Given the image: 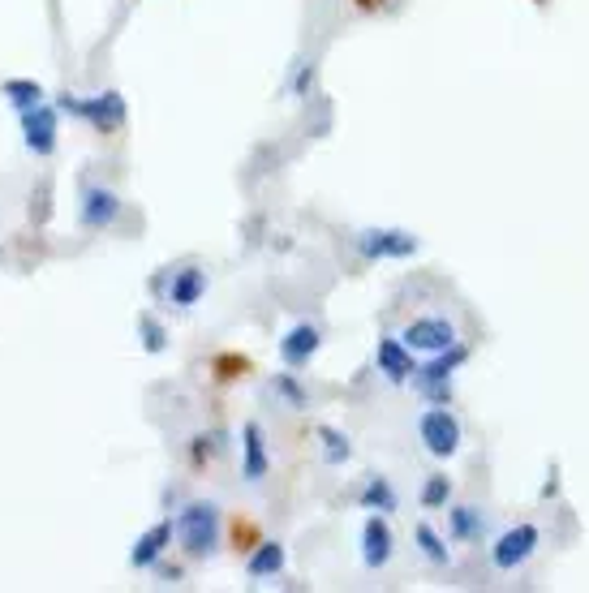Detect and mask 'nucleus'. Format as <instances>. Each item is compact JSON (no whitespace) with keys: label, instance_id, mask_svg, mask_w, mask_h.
<instances>
[{"label":"nucleus","instance_id":"obj_27","mask_svg":"<svg viewBox=\"0 0 589 593\" xmlns=\"http://www.w3.org/2000/svg\"><path fill=\"white\" fill-rule=\"evenodd\" d=\"M215 435H194V447H190V456H194V465H203V460H211L215 456Z\"/></svg>","mask_w":589,"mask_h":593},{"label":"nucleus","instance_id":"obj_2","mask_svg":"<svg viewBox=\"0 0 589 593\" xmlns=\"http://www.w3.org/2000/svg\"><path fill=\"white\" fill-rule=\"evenodd\" d=\"M172 533L185 546V555H194V559L211 555L215 538H220V508L215 503H190V508H181V516L172 520Z\"/></svg>","mask_w":589,"mask_h":593},{"label":"nucleus","instance_id":"obj_12","mask_svg":"<svg viewBox=\"0 0 589 593\" xmlns=\"http://www.w3.org/2000/svg\"><path fill=\"white\" fill-rule=\"evenodd\" d=\"M267 469H271V456H267L263 426L246 422L241 426V477H246V482H263Z\"/></svg>","mask_w":589,"mask_h":593},{"label":"nucleus","instance_id":"obj_11","mask_svg":"<svg viewBox=\"0 0 589 593\" xmlns=\"http://www.w3.org/2000/svg\"><path fill=\"white\" fill-rule=\"evenodd\" d=\"M319 344H323V331L314 327V323H297L284 331V340H280V361L289 370H301V366H310V357L319 353Z\"/></svg>","mask_w":589,"mask_h":593},{"label":"nucleus","instance_id":"obj_16","mask_svg":"<svg viewBox=\"0 0 589 593\" xmlns=\"http://www.w3.org/2000/svg\"><path fill=\"white\" fill-rule=\"evenodd\" d=\"M246 572L250 581H267V576H280L284 572V546L280 542H258L250 559H246Z\"/></svg>","mask_w":589,"mask_h":593},{"label":"nucleus","instance_id":"obj_5","mask_svg":"<svg viewBox=\"0 0 589 593\" xmlns=\"http://www.w3.org/2000/svg\"><path fill=\"white\" fill-rule=\"evenodd\" d=\"M357 250L370 263H379V258H409L418 254V237L405 233V228H366V233H357Z\"/></svg>","mask_w":589,"mask_h":593},{"label":"nucleus","instance_id":"obj_23","mask_svg":"<svg viewBox=\"0 0 589 593\" xmlns=\"http://www.w3.org/2000/svg\"><path fill=\"white\" fill-rule=\"evenodd\" d=\"M276 396H280L284 404H289V409H306V404H310L306 387H301V383H297V374H289V370L276 374Z\"/></svg>","mask_w":589,"mask_h":593},{"label":"nucleus","instance_id":"obj_24","mask_svg":"<svg viewBox=\"0 0 589 593\" xmlns=\"http://www.w3.org/2000/svg\"><path fill=\"white\" fill-rule=\"evenodd\" d=\"M452 499V482L443 473L435 477H426V486H422V508H443V503Z\"/></svg>","mask_w":589,"mask_h":593},{"label":"nucleus","instance_id":"obj_26","mask_svg":"<svg viewBox=\"0 0 589 593\" xmlns=\"http://www.w3.org/2000/svg\"><path fill=\"white\" fill-rule=\"evenodd\" d=\"M233 542H237V551H254L258 546V533L250 520H233Z\"/></svg>","mask_w":589,"mask_h":593},{"label":"nucleus","instance_id":"obj_19","mask_svg":"<svg viewBox=\"0 0 589 593\" xmlns=\"http://www.w3.org/2000/svg\"><path fill=\"white\" fill-rule=\"evenodd\" d=\"M0 95L9 99L18 112H26V108H35V104H43V86L39 82H31V78H9L5 86H0Z\"/></svg>","mask_w":589,"mask_h":593},{"label":"nucleus","instance_id":"obj_25","mask_svg":"<svg viewBox=\"0 0 589 593\" xmlns=\"http://www.w3.org/2000/svg\"><path fill=\"white\" fill-rule=\"evenodd\" d=\"M215 379H220V383H233V379H241V374H246L250 370V361L246 357H215Z\"/></svg>","mask_w":589,"mask_h":593},{"label":"nucleus","instance_id":"obj_10","mask_svg":"<svg viewBox=\"0 0 589 593\" xmlns=\"http://www.w3.org/2000/svg\"><path fill=\"white\" fill-rule=\"evenodd\" d=\"M392 551H396V538H392V525L375 512L362 525V563L370 572H379V568H387L392 563Z\"/></svg>","mask_w":589,"mask_h":593},{"label":"nucleus","instance_id":"obj_3","mask_svg":"<svg viewBox=\"0 0 589 593\" xmlns=\"http://www.w3.org/2000/svg\"><path fill=\"white\" fill-rule=\"evenodd\" d=\"M418 439L426 443V452L439 456V460L456 456V452H461V443H465L461 422H456V417L443 409V404H430V409L418 417Z\"/></svg>","mask_w":589,"mask_h":593},{"label":"nucleus","instance_id":"obj_18","mask_svg":"<svg viewBox=\"0 0 589 593\" xmlns=\"http://www.w3.org/2000/svg\"><path fill=\"white\" fill-rule=\"evenodd\" d=\"M448 525H452V538L456 542H478L482 538V512L469 508V503H461V508L448 512Z\"/></svg>","mask_w":589,"mask_h":593},{"label":"nucleus","instance_id":"obj_28","mask_svg":"<svg viewBox=\"0 0 589 593\" xmlns=\"http://www.w3.org/2000/svg\"><path fill=\"white\" fill-rule=\"evenodd\" d=\"M310 82H314V65H301L297 69V82H293V95H306Z\"/></svg>","mask_w":589,"mask_h":593},{"label":"nucleus","instance_id":"obj_13","mask_svg":"<svg viewBox=\"0 0 589 593\" xmlns=\"http://www.w3.org/2000/svg\"><path fill=\"white\" fill-rule=\"evenodd\" d=\"M168 546H172V520H155V525L134 542V551H129V563H134V568H155V563L164 559Z\"/></svg>","mask_w":589,"mask_h":593},{"label":"nucleus","instance_id":"obj_6","mask_svg":"<svg viewBox=\"0 0 589 593\" xmlns=\"http://www.w3.org/2000/svg\"><path fill=\"white\" fill-rule=\"evenodd\" d=\"M400 340H405L413 353L435 357V353H443V349H452V344H456V323H452V318H413V323L400 331Z\"/></svg>","mask_w":589,"mask_h":593},{"label":"nucleus","instance_id":"obj_21","mask_svg":"<svg viewBox=\"0 0 589 593\" xmlns=\"http://www.w3.org/2000/svg\"><path fill=\"white\" fill-rule=\"evenodd\" d=\"M319 439H323V460H327V465H344V460L353 456L349 435H340L336 426H319Z\"/></svg>","mask_w":589,"mask_h":593},{"label":"nucleus","instance_id":"obj_4","mask_svg":"<svg viewBox=\"0 0 589 593\" xmlns=\"http://www.w3.org/2000/svg\"><path fill=\"white\" fill-rule=\"evenodd\" d=\"M469 357V349L465 344H452V349H443V353H435V361H426L422 370H413V387H418L422 396H430L435 404H443L452 396V387H448V379H452V370L461 366V361Z\"/></svg>","mask_w":589,"mask_h":593},{"label":"nucleus","instance_id":"obj_7","mask_svg":"<svg viewBox=\"0 0 589 593\" xmlns=\"http://www.w3.org/2000/svg\"><path fill=\"white\" fill-rule=\"evenodd\" d=\"M538 542H542L538 525H516L508 533H499V542L491 546V563H495L499 572H516L529 555L538 551Z\"/></svg>","mask_w":589,"mask_h":593},{"label":"nucleus","instance_id":"obj_14","mask_svg":"<svg viewBox=\"0 0 589 593\" xmlns=\"http://www.w3.org/2000/svg\"><path fill=\"white\" fill-rule=\"evenodd\" d=\"M117 215H121V198L104 190V185L82 194V224L86 228H108V224H117Z\"/></svg>","mask_w":589,"mask_h":593},{"label":"nucleus","instance_id":"obj_29","mask_svg":"<svg viewBox=\"0 0 589 593\" xmlns=\"http://www.w3.org/2000/svg\"><path fill=\"white\" fill-rule=\"evenodd\" d=\"M353 5H357V9H362V13H379V9L387 5V0H353Z\"/></svg>","mask_w":589,"mask_h":593},{"label":"nucleus","instance_id":"obj_22","mask_svg":"<svg viewBox=\"0 0 589 593\" xmlns=\"http://www.w3.org/2000/svg\"><path fill=\"white\" fill-rule=\"evenodd\" d=\"M138 336H142V349H147L151 357L168 349V331L155 314H138Z\"/></svg>","mask_w":589,"mask_h":593},{"label":"nucleus","instance_id":"obj_9","mask_svg":"<svg viewBox=\"0 0 589 593\" xmlns=\"http://www.w3.org/2000/svg\"><path fill=\"white\" fill-rule=\"evenodd\" d=\"M375 366H379V374L387 383H409L413 379V349L400 336H379V344H375Z\"/></svg>","mask_w":589,"mask_h":593},{"label":"nucleus","instance_id":"obj_20","mask_svg":"<svg viewBox=\"0 0 589 593\" xmlns=\"http://www.w3.org/2000/svg\"><path fill=\"white\" fill-rule=\"evenodd\" d=\"M413 542H418V551H422L430 563H435V568H448V563H452L448 542H443V538H439V533L430 529V525H418V529H413Z\"/></svg>","mask_w":589,"mask_h":593},{"label":"nucleus","instance_id":"obj_1","mask_svg":"<svg viewBox=\"0 0 589 593\" xmlns=\"http://www.w3.org/2000/svg\"><path fill=\"white\" fill-rule=\"evenodd\" d=\"M56 112H69L95 129V134H117L125 125V95L121 91H99V95H61V108Z\"/></svg>","mask_w":589,"mask_h":593},{"label":"nucleus","instance_id":"obj_17","mask_svg":"<svg viewBox=\"0 0 589 593\" xmlns=\"http://www.w3.org/2000/svg\"><path fill=\"white\" fill-rule=\"evenodd\" d=\"M357 503H362L366 512L387 516V512H396V490H392L387 477H366V486H362V495H357Z\"/></svg>","mask_w":589,"mask_h":593},{"label":"nucleus","instance_id":"obj_8","mask_svg":"<svg viewBox=\"0 0 589 593\" xmlns=\"http://www.w3.org/2000/svg\"><path fill=\"white\" fill-rule=\"evenodd\" d=\"M56 129H61V117H56L52 104H35L22 112V142L39 159H48L56 151Z\"/></svg>","mask_w":589,"mask_h":593},{"label":"nucleus","instance_id":"obj_15","mask_svg":"<svg viewBox=\"0 0 589 593\" xmlns=\"http://www.w3.org/2000/svg\"><path fill=\"white\" fill-rule=\"evenodd\" d=\"M203 293H207V271H203V267H181V271H172L168 306L190 310V306H198V297H203Z\"/></svg>","mask_w":589,"mask_h":593}]
</instances>
